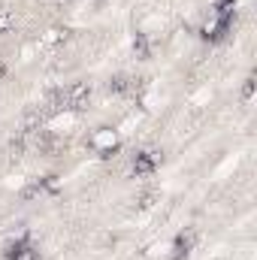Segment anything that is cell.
Segmentation results:
<instances>
[{"label":"cell","instance_id":"obj_2","mask_svg":"<svg viewBox=\"0 0 257 260\" xmlns=\"http://www.w3.org/2000/svg\"><path fill=\"white\" fill-rule=\"evenodd\" d=\"M91 148L100 151V154H112V151L118 148V133L109 130V127L94 130V133H91Z\"/></svg>","mask_w":257,"mask_h":260},{"label":"cell","instance_id":"obj_1","mask_svg":"<svg viewBox=\"0 0 257 260\" xmlns=\"http://www.w3.org/2000/svg\"><path fill=\"white\" fill-rule=\"evenodd\" d=\"M130 167H133V176L148 179V176H154V173H157L160 157H157V151H136V154H133V160H130Z\"/></svg>","mask_w":257,"mask_h":260}]
</instances>
